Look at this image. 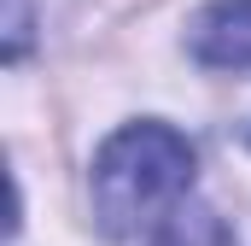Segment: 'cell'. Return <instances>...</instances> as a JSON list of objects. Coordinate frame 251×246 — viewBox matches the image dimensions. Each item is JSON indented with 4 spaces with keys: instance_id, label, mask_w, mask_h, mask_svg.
I'll return each mask as SVG.
<instances>
[{
    "instance_id": "obj_2",
    "label": "cell",
    "mask_w": 251,
    "mask_h": 246,
    "mask_svg": "<svg viewBox=\"0 0 251 246\" xmlns=\"http://www.w3.org/2000/svg\"><path fill=\"white\" fill-rule=\"evenodd\" d=\"M187 53L204 70H251V0H210L187 24Z\"/></svg>"
},
{
    "instance_id": "obj_3",
    "label": "cell",
    "mask_w": 251,
    "mask_h": 246,
    "mask_svg": "<svg viewBox=\"0 0 251 246\" xmlns=\"http://www.w3.org/2000/svg\"><path fill=\"white\" fill-rule=\"evenodd\" d=\"M152 246H234V235H228V223H222L210 205H187V199H181V205L158 223Z\"/></svg>"
},
{
    "instance_id": "obj_1",
    "label": "cell",
    "mask_w": 251,
    "mask_h": 246,
    "mask_svg": "<svg viewBox=\"0 0 251 246\" xmlns=\"http://www.w3.org/2000/svg\"><path fill=\"white\" fill-rule=\"evenodd\" d=\"M193 141L181 129L158 118L123 123L117 135H105V147L94 153V170H88V199H94V223L128 241L152 223H164L193 187Z\"/></svg>"
},
{
    "instance_id": "obj_4",
    "label": "cell",
    "mask_w": 251,
    "mask_h": 246,
    "mask_svg": "<svg viewBox=\"0 0 251 246\" xmlns=\"http://www.w3.org/2000/svg\"><path fill=\"white\" fill-rule=\"evenodd\" d=\"M24 41H29V0H12V30H6V64L24 59Z\"/></svg>"
}]
</instances>
